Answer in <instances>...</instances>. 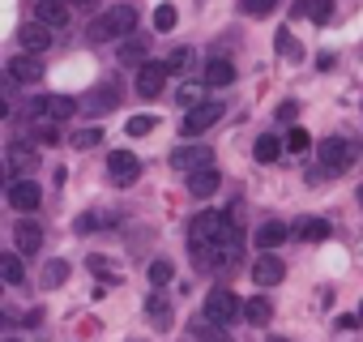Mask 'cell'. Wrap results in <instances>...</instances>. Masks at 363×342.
Here are the masks:
<instances>
[{
  "mask_svg": "<svg viewBox=\"0 0 363 342\" xmlns=\"http://www.w3.org/2000/svg\"><path fill=\"white\" fill-rule=\"evenodd\" d=\"M201 82H206V86H231V82H235V65L218 56V60H210V65H206Z\"/></svg>",
  "mask_w": 363,
  "mask_h": 342,
  "instance_id": "obj_20",
  "label": "cell"
},
{
  "mask_svg": "<svg viewBox=\"0 0 363 342\" xmlns=\"http://www.w3.org/2000/svg\"><path fill=\"white\" fill-rule=\"evenodd\" d=\"M5 342H18V338H5Z\"/></svg>",
  "mask_w": 363,
  "mask_h": 342,
  "instance_id": "obj_45",
  "label": "cell"
},
{
  "mask_svg": "<svg viewBox=\"0 0 363 342\" xmlns=\"http://www.w3.org/2000/svg\"><path fill=\"white\" fill-rule=\"evenodd\" d=\"M175 22H179V13H175V5H158V9H154V31H158V35H167V31H175Z\"/></svg>",
  "mask_w": 363,
  "mask_h": 342,
  "instance_id": "obj_30",
  "label": "cell"
},
{
  "mask_svg": "<svg viewBox=\"0 0 363 342\" xmlns=\"http://www.w3.org/2000/svg\"><path fill=\"white\" fill-rule=\"evenodd\" d=\"M77 107H82V103L69 99V94H43V99L30 103V124H60V120H69Z\"/></svg>",
  "mask_w": 363,
  "mask_h": 342,
  "instance_id": "obj_3",
  "label": "cell"
},
{
  "mask_svg": "<svg viewBox=\"0 0 363 342\" xmlns=\"http://www.w3.org/2000/svg\"><path fill=\"white\" fill-rule=\"evenodd\" d=\"M282 240H286V223L269 219V223H261V227H257V248H261V253H274Z\"/></svg>",
  "mask_w": 363,
  "mask_h": 342,
  "instance_id": "obj_18",
  "label": "cell"
},
{
  "mask_svg": "<svg viewBox=\"0 0 363 342\" xmlns=\"http://www.w3.org/2000/svg\"><path fill=\"white\" fill-rule=\"evenodd\" d=\"M274 39H278V52H282L286 60H299V43H295V35H291L286 26H282V31H278Z\"/></svg>",
  "mask_w": 363,
  "mask_h": 342,
  "instance_id": "obj_35",
  "label": "cell"
},
{
  "mask_svg": "<svg viewBox=\"0 0 363 342\" xmlns=\"http://www.w3.org/2000/svg\"><path fill=\"white\" fill-rule=\"evenodd\" d=\"M359 321H363V304H359Z\"/></svg>",
  "mask_w": 363,
  "mask_h": 342,
  "instance_id": "obj_43",
  "label": "cell"
},
{
  "mask_svg": "<svg viewBox=\"0 0 363 342\" xmlns=\"http://www.w3.org/2000/svg\"><path fill=\"white\" fill-rule=\"evenodd\" d=\"M295 236H299L303 244H320V240H329V223H325V219H299V223H295Z\"/></svg>",
  "mask_w": 363,
  "mask_h": 342,
  "instance_id": "obj_23",
  "label": "cell"
},
{
  "mask_svg": "<svg viewBox=\"0 0 363 342\" xmlns=\"http://www.w3.org/2000/svg\"><path fill=\"white\" fill-rule=\"evenodd\" d=\"M0 274H5V282H9V287H22V282H26L22 253H0Z\"/></svg>",
  "mask_w": 363,
  "mask_h": 342,
  "instance_id": "obj_25",
  "label": "cell"
},
{
  "mask_svg": "<svg viewBox=\"0 0 363 342\" xmlns=\"http://www.w3.org/2000/svg\"><path fill=\"white\" fill-rule=\"evenodd\" d=\"M65 5H69V9H73V5H94V0H65Z\"/></svg>",
  "mask_w": 363,
  "mask_h": 342,
  "instance_id": "obj_41",
  "label": "cell"
},
{
  "mask_svg": "<svg viewBox=\"0 0 363 342\" xmlns=\"http://www.w3.org/2000/svg\"><path fill=\"white\" fill-rule=\"evenodd\" d=\"M90 270H94V274H107V270H111V265H107V261H103V257H90Z\"/></svg>",
  "mask_w": 363,
  "mask_h": 342,
  "instance_id": "obj_40",
  "label": "cell"
},
{
  "mask_svg": "<svg viewBox=\"0 0 363 342\" xmlns=\"http://www.w3.org/2000/svg\"><path fill=\"white\" fill-rule=\"evenodd\" d=\"M244 316H248V325H269V316H274V304H269L265 295H252V299L244 304Z\"/></svg>",
  "mask_w": 363,
  "mask_h": 342,
  "instance_id": "obj_27",
  "label": "cell"
},
{
  "mask_svg": "<svg viewBox=\"0 0 363 342\" xmlns=\"http://www.w3.org/2000/svg\"><path fill=\"white\" fill-rule=\"evenodd\" d=\"M240 5H244V13H248V18H265V13H274L278 0H240Z\"/></svg>",
  "mask_w": 363,
  "mask_h": 342,
  "instance_id": "obj_38",
  "label": "cell"
},
{
  "mask_svg": "<svg viewBox=\"0 0 363 342\" xmlns=\"http://www.w3.org/2000/svg\"><path fill=\"white\" fill-rule=\"evenodd\" d=\"M5 162H9L13 176H35V167H39V150H35V145H26V141H9Z\"/></svg>",
  "mask_w": 363,
  "mask_h": 342,
  "instance_id": "obj_9",
  "label": "cell"
},
{
  "mask_svg": "<svg viewBox=\"0 0 363 342\" xmlns=\"http://www.w3.org/2000/svg\"><path fill=\"white\" fill-rule=\"evenodd\" d=\"M282 150H286V141H278L274 133H261V137H257V145H252V158H257V162H278V154H282Z\"/></svg>",
  "mask_w": 363,
  "mask_h": 342,
  "instance_id": "obj_22",
  "label": "cell"
},
{
  "mask_svg": "<svg viewBox=\"0 0 363 342\" xmlns=\"http://www.w3.org/2000/svg\"><path fill=\"white\" fill-rule=\"evenodd\" d=\"M22 48H26V56H43L52 48V26H43V22L22 26Z\"/></svg>",
  "mask_w": 363,
  "mask_h": 342,
  "instance_id": "obj_17",
  "label": "cell"
},
{
  "mask_svg": "<svg viewBox=\"0 0 363 342\" xmlns=\"http://www.w3.org/2000/svg\"><path fill=\"white\" fill-rule=\"evenodd\" d=\"M291 13L295 18H312V22H329L333 18V0H299Z\"/></svg>",
  "mask_w": 363,
  "mask_h": 342,
  "instance_id": "obj_21",
  "label": "cell"
},
{
  "mask_svg": "<svg viewBox=\"0 0 363 342\" xmlns=\"http://www.w3.org/2000/svg\"><path fill=\"white\" fill-rule=\"evenodd\" d=\"M65 278H69V261H65V257H56V261H48V265H43V274H39V282H43L48 291H56V287H65Z\"/></svg>",
  "mask_w": 363,
  "mask_h": 342,
  "instance_id": "obj_26",
  "label": "cell"
},
{
  "mask_svg": "<svg viewBox=\"0 0 363 342\" xmlns=\"http://www.w3.org/2000/svg\"><path fill=\"white\" fill-rule=\"evenodd\" d=\"M175 103H179V107H189V111L201 107V103H210V99H206V82H184V86L175 90Z\"/></svg>",
  "mask_w": 363,
  "mask_h": 342,
  "instance_id": "obj_24",
  "label": "cell"
},
{
  "mask_svg": "<svg viewBox=\"0 0 363 342\" xmlns=\"http://www.w3.org/2000/svg\"><path fill=\"white\" fill-rule=\"evenodd\" d=\"M223 231H227V214H223V210H201V214L189 223V244H193V253L218 248Z\"/></svg>",
  "mask_w": 363,
  "mask_h": 342,
  "instance_id": "obj_2",
  "label": "cell"
},
{
  "mask_svg": "<svg viewBox=\"0 0 363 342\" xmlns=\"http://www.w3.org/2000/svg\"><path fill=\"white\" fill-rule=\"evenodd\" d=\"M39 202H43V193H39L35 180H9V206L13 210L30 214V210H39Z\"/></svg>",
  "mask_w": 363,
  "mask_h": 342,
  "instance_id": "obj_12",
  "label": "cell"
},
{
  "mask_svg": "<svg viewBox=\"0 0 363 342\" xmlns=\"http://www.w3.org/2000/svg\"><path fill=\"white\" fill-rule=\"evenodd\" d=\"M171 278H175L171 261H150V282H154V291H162V287H167Z\"/></svg>",
  "mask_w": 363,
  "mask_h": 342,
  "instance_id": "obj_33",
  "label": "cell"
},
{
  "mask_svg": "<svg viewBox=\"0 0 363 342\" xmlns=\"http://www.w3.org/2000/svg\"><path fill=\"white\" fill-rule=\"evenodd\" d=\"M240 312H244L240 295H231L227 287H214V291L206 295V312H201V316H206L210 325H218V329H223V325H231V321H235Z\"/></svg>",
  "mask_w": 363,
  "mask_h": 342,
  "instance_id": "obj_4",
  "label": "cell"
},
{
  "mask_svg": "<svg viewBox=\"0 0 363 342\" xmlns=\"http://www.w3.org/2000/svg\"><path fill=\"white\" fill-rule=\"evenodd\" d=\"M154 124H158L154 116H133L124 128H128V137H145V133H154Z\"/></svg>",
  "mask_w": 363,
  "mask_h": 342,
  "instance_id": "obj_37",
  "label": "cell"
},
{
  "mask_svg": "<svg viewBox=\"0 0 363 342\" xmlns=\"http://www.w3.org/2000/svg\"><path fill=\"white\" fill-rule=\"evenodd\" d=\"M189 338H193V342H231V338H227V333H223L218 325H210L206 316H197V321H193V329H189Z\"/></svg>",
  "mask_w": 363,
  "mask_h": 342,
  "instance_id": "obj_28",
  "label": "cell"
},
{
  "mask_svg": "<svg viewBox=\"0 0 363 342\" xmlns=\"http://www.w3.org/2000/svg\"><path fill=\"white\" fill-rule=\"evenodd\" d=\"M162 65H167V73L175 77V73H184V69L193 65V52H189V48H175V52H171V56H167Z\"/></svg>",
  "mask_w": 363,
  "mask_h": 342,
  "instance_id": "obj_32",
  "label": "cell"
},
{
  "mask_svg": "<svg viewBox=\"0 0 363 342\" xmlns=\"http://www.w3.org/2000/svg\"><path fill=\"white\" fill-rule=\"evenodd\" d=\"M171 167H175V171H184V176H197V171L214 167V154H210V145L189 141V145H175V150H171Z\"/></svg>",
  "mask_w": 363,
  "mask_h": 342,
  "instance_id": "obj_6",
  "label": "cell"
},
{
  "mask_svg": "<svg viewBox=\"0 0 363 342\" xmlns=\"http://www.w3.org/2000/svg\"><path fill=\"white\" fill-rule=\"evenodd\" d=\"M218 189H223V171L218 167H206V171H197V176H189V193L201 197V202H210Z\"/></svg>",
  "mask_w": 363,
  "mask_h": 342,
  "instance_id": "obj_15",
  "label": "cell"
},
{
  "mask_svg": "<svg viewBox=\"0 0 363 342\" xmlns=\"http://www.w3.org/2000/svg\"><path fill=\"white\" fill-rule=\"evenodd\" d=\"M286 278V265H282V257H274V253H261L257 261H252V282L257 287H278Z\"/></svg>",
  "mask_w": 363,
  "mask_h": 342,
  "instance_id": "obj_10",
  "label": "cell"
},
{
  "mask_svg": "<svg viewBox=\"0 0 363 342\" xmlns=\"http://www.w3.org/2000/svg\"><path fill=\"white\" fill-rule=\"evenodd\" d=\"M107 176H111L120 189L137 184V180H141V158H137L133 150H111V154H107Z\"/></svg>",
  "mask_w": 363,
  "mask_h": 342,
  "instance_id": "obj_7",
  "label": "cell"
},
{
  "mask_svg": "<svg viewBox=\"0 0 363 342\" xmlns=\"http://www.w3.org/2000/svg\"><path fill=\"white\" fill-rule=\"evenodd\" d=\"M223 120V103H201V107H193L189 116H184V124H179V133H184V137H201L206 128H214Z\"/></svg>",
  "mask_w": 363,
  "mask_h": 342,
  "instance_id": "obj_8",
  "label": "cell"
},
{
  "mask_svg": "<svg viewBox=\"0 0 363 342\" xmlns=\"http://www.w3.org/2000/svg\"><path fill=\"white\" fill-rule=\"evenodd\" d=\"M111 103H116V86H107V90H94L90 99H86V111H111Z\"/></svg>",
  "mask_w": 363,
  "mask_h": 342,
  "instance_id": "obj_31",
  "label": "cell"
},
{
  "mask_svg": "<svg viewBox=\"0 0 363 342\" xmlns=\"http://www.w3.org/2000/svg\"><path fill=\"white\" fill-rule=\"evenodd\" d=\"M359 206H363V189H359Z\"/></svg>",
  "mask_w": 363,
  "mask_h": 342,
  "instance_id": "obj_44",
  "label": "cell"
},
{
  "mask_svg": "<svg viewBox=\"0 0 363 342\" xmlns=\"http://www.w3.org/2000/svg\"><path fill=\"white\" fill-rule=\"evenodd\" d=\"M308 145H312L308 128H291V133H286V150H291V154H308Z\"/></svg>",
  "mask_w": 363,
  "mask_h": 342,
  "instance_id": "obj_36",
  "label": "cell"
},
{
  "mask_svg": "<svg viewBox=\"0 0 363 342\" xmlns=\"http://www.w3.org/2000/svg\"><path fill=\"white\" fill-rule=\"evenodd\" d=\"M162 86H167V65H141L137 69V94L141 99H158L162 94Z\"/></svg>",
  "mask_w": 363,
  "mask_h": 342,
  "instance_id": "obj_11",
  "label": "cell"
},
{
  "mask_svg": "<svg viewBox=\"0 0 363 342\" xmlns=\"http://www.w3.org/2000/svg\"><path fill=\"white\" fill-rule=\"evenodd\" d=\"M295 111H299V103H295V99H286V103L278 107V120H286V124H291V120H295Z\"/></svg>",
  "mask_w": 363,
  "mask_h": 342,
  "instance_id": "obj_39",
  "label": "cell"
},
{
  "mask_svg": "<svg viewBox=\"0 0 363 342\" xmlns=\"http://www.w3.org/2000/svg\"><path fill=\"white\" fill-rule=\"evenodd\" d=\"M120 60H124V65H137V69L150 65V60H145V39H124V43H120Z\"/></svg>",
  "mask_w": 363,
  "mask_h": 342,
  "instance_id": "obj_29",
  "label": "cell"
},
{
  "mask_svg": "<svg viewBox=\"0 0 363 342\" xmlns=\"http://www.w3.org/2000/svg\"><path fill=\"white\" fill-rule=\"evenodd\" d=\"M35 22H43V26H69V5L65 0H35Z\"/></svg>",
  "mask_w": 363,
  "mask_h": 342,
  "instance_id": "obj_16",
  "label": "cell"
},
{
  "mask_svg": "<svg viewBox=\"0 0 363 342\" xmlns=\"http://www.w3.org/2000/svg\"><path fill=\"white\" fill-rule=\"evenodd\" d=\"M133 31H137V9L133 5H111L103 18L90 22V39L94 43H103V39H133Z\"/></svg>",
  "mask_w": 363,
  "mask_h": 342,
  "instance_id": "obj_1",
  "label": "cell"
},
{
  "mask_svg": "<svg viewBox=\"0 0 363 342\" xmlns=\"http://www.w3.org/2000/svg\"><path fill=\"white\" fill-rule=\"evenodd\" d=\"M39 77H43L39 56H26V52H22V56H13V60H9V82H13V86H35Z\"/></svg>",
  "mask_w": 363,
  "mask_h": 342,
  "instance_id": "obj_14",
  "label": "cell"
},
{
  "mask_svg": "<svg viewBox=\"0 0 363 342\" xmlns=\"http://www.w3.org/2000/svg\"><path fill=\"white\" fill-rule=\"evenodd\" d=\"M13 244H18L22 257H35V253L43 248V227H39L35 219H18V227H13Z\"/></svg>",
  "mask_w": 363,
  "mask_h": 342,
  "instance_id": "obj_13",
  "label": "cell"
},
{
  "mask_svg": "<svg viewBox=\"0 0 363 342\" xmlns=\"http://www.w3.org/2000/svg\"><path fill=\"white\" fill-rule=\"evenodd\" d=\"M69 141H73V150H94V145L103 141V128H82V133H73Z\"/></svg>",
  "mask_w": 363,
  "mask_h": 342,
  "instance_id": "obj_34",
  "label": "cell"
},
{
  "mask_svg": "<svg viewBox=\"0 0 363 342\" xmlns=\"http://www.w3.org/2000/svg\"><path fill=\"white\" fill-rule=\"evenodd\" d=\"M316 154H320V167H325V171H346V167L359 158V145H354L350 137H325V141L316 145Z\"/></svg>",
  "mask_w": 363,
  "mask_h": 342,
  "instance_id": "obj_5",
  "label": "cell"
},
{
  "mask_svg": "<svg viewBox=\"0 0 363 342\" xmlns=\"http://www.w3.org/2000/svg\"><path fill=\"white\" fill-rule=\"evenodd\" d=\"M145 316H150L154 329H167V325H171V299H167L162 291H154V295L145 299Z\"/></svg>",
  "mask_w": 363,
  "mask_h": 342,
  "instance_id": "obj_19",
  "label": "cell"
},
{
  "mask_svg": "<svg viewBox=\"0 0 363 342\" xmlns=\"http://www.w3.org/2000/svg\"><path fill=\"white\" fill-rule=\"evenodd\" d=\"M269 342H291V338H269Z\"/></svg>",
  "mask_w": 363,
  "mask_h": 342,
  "instance_id": "obj_42",
  "label": "cell"
}]
</instances>
